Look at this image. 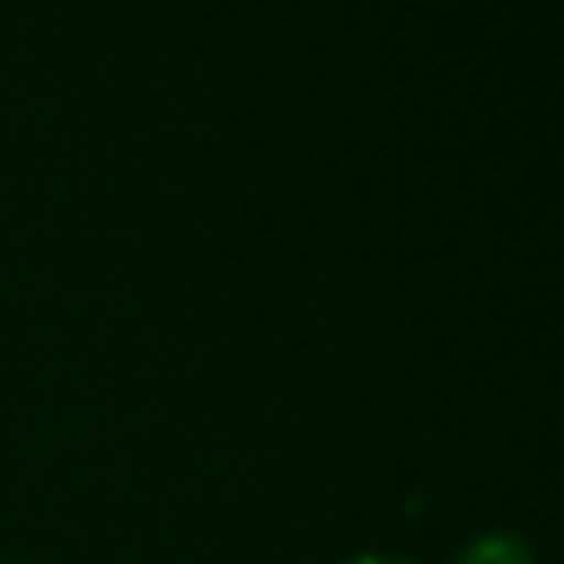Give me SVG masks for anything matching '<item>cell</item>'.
<instances>
[{
	"mask_svg": "<svg viewBox=\"0 0 564 564\" xmlns=\"http://www.w3.org/2000/svg\"><path fill=\"white\" fill-rule=\"evenodd\" d=\"M458 564H529V551L516 538L494 533V538H480L476 546H467V555Z\"/></svg>",
	"mask_w": 564,
	"mask_h": 564,
	"instance_id": "6da1fadb",
	"label": "cell"
},
{
	"mask_svg": "<svg viewBox=\"0 0 564 564\" xmlns=\"http://www.w3.org/2000/svg\"><path fill=\"white\" fill-rule=\"evenodd\" d=\"M352 564H397V560H379V555H361V560H352Z\"/></svg>",
	"mask_w": 564,
	"mask_h": 564,
	"instance_id": "7a4b0ae2",
	"label": "cell"
}]
</instances>
